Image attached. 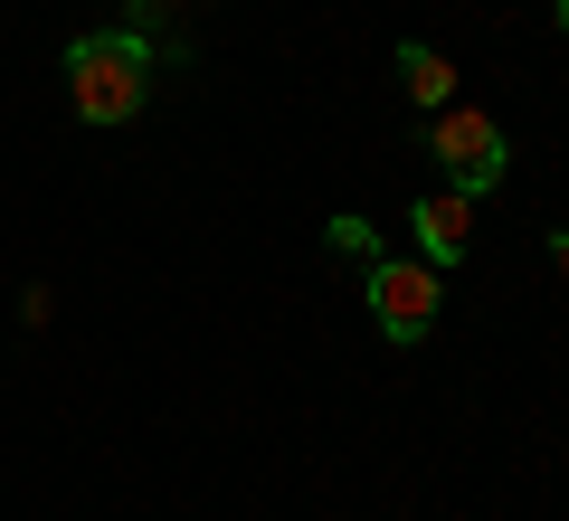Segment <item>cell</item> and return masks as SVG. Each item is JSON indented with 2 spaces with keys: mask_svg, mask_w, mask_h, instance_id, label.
<instances>
[{
  "mask_svg": "<svg viewBox=\"0 0 569 521\" xmlns=\"http://www.w3.org/2000/svg\"><path fill=\"white\" fill-rule=\"evenodd\" d=\"M152 67H162V48L142 39L133 20L86 29V39L67 48V104H77L86 123H133L142 104H152Z\"/></svg>",
  "mask_w": 569,
  "mask_h": 521,
  "instance_id": "6da1fadb",
  "label": "cell"
},
{
  "mask_svg": "<svg viewBox=\"0 0 569 521\" xmlns=\"http://www.w3.org/2000/svg\"><path fill=\"white\" fill-rule=\"evenodd\" d=\"M361 294H370V322H380L389 341H427V332H437L447 284H437V265H427V257H370Z\"/></svg>",
  "mask_w": 569,
  "mask_h": 521,
  "instance_id": "7a4b0ae2",
  "label": "cell"
},
{
  "mask_svg": "<svg viewBox=\"0 0 569 521\" xmlns=\"http://www.w3.org/2000/svg\"><path fill=\"white\" fill-rule=\"evenodd\" d=\"M427 152L447 161V190H493L512 171V142H503V123L493 114H475V104H447V114H437V133H427Z\"/></svg>",
  "mask_w": 569,
  "mask_h": 521,
  "instance_id": "3957f363",
  "label": "cell"
},
{
  "mask_svg": "<svg viewBox=\"0 0 569 521\" xmlns=\"http://www.w3.org/2000/svg\"><path fill=\"white\" fill-rule=\"evenodd\" d=\"M408 238H418V257H427V265L475 257V200H466V190H427V200L408 209Z\"/></svg>",
  "mask_w": 569,
  "mask_h": 521,
  "instance_id": "277c9868",
  "label": "cell"
},
{
  "mask_svg": "<svg viewBox=\"0 0 569 521\" xmlns=\"http://www.w3.org/2000/svg\"><path fill=\"white\" fill-rule=\"evenodd\" d=\"M399 96L427 104V114H447V104H456V67L437 58L427 39H408V48H399Z\"/></svg>",
  "mask_w": 569,
  "mask_h": 521,
  "instance_id": "5b68a950",
  "label": "cell"
},
{
  "mask_svg": "<svg viewBox=\"0 0 569 521\" xmlns=\"http://www.w3.org/2000/svg\"><path fill=\"white\" fill-rule=\"evenodd\" d=\"M332 247H351V257H361V265L380 257V238H370V219H332Z\"/></svg>",
  "mask_w": 569,
  "mask_h": 521,
  "instance_id": "8992f818",
  "label": "cell"
},
{
  "mask_svg": "<svg viewBox=\"0 0 569 521\" xmlns=\"http://www.w3.org/2000/svg\"><path fill=\"white\" fill-rule=\"evenodd\" d=\"M550 275H569V219L550 228Z\"/></svg>",
  "mask_w": 569,
  "mask_h": 521,
  "instance_id": "52a82bcc",
  "label": "cell"
},
{
  "mask_svg": "<svg viewBox=\"0 0 569 521\" xmlns=\"http://www.w3.org/2000/svg\"><path fill=\"white\" fill-rule=\"evenodd\" d=\"M142 10H190V0H133V20H142Z\"/></svg>",
  "mask_w": 569,
  "mask_h": 521,
  "instance_id": "ba28073f",
  "label": "cell"
},
{
  "mask_svg": "<svg viewBox=\"0 0 569 521\" xmlns=\"http://www.w3.org/2000/svg\"><path fill=\"white\" fill-rule=\"evenodd\" d=\"M560 29H569V0H560Z\"/></svg>",
  "mask_w": 569,
  "mask_h": 521,
  "instance_id": "9c48e42d",
  "label": "cell"
}]
</instances>
